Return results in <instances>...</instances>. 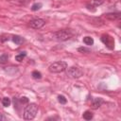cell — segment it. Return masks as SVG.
<instances>
[{
    "label": "cell",
    "mask_w": 121,
    "mask_h": 121,
    "mask_svg": "<svg viewBox=\"0 0 121 121\" xmlns=\"http://www.w3.org/2000/svg\"><path fill=\"white\" fill-rule=\"evenodd\" d=\"M42 7H43V4H42V3H35V4H33V5L31 6V10L37 11V10H39Z\"/></svg>",
    "instance_id": "15"
},
{
    "label": "cell",
    "mask_w": 121,
    "mask_h": 121,
    "mask_svg": "<svg viewBox=\"0 0 121 121\" xmlns=\"http://www.w3.org/2000/svg\"><path fill=\"white\" fill-rule=\"evenodd\" d=\"M101 41L107 47H109L110 49H113V47H114V40H113V38L112 36H110L109 34H103L101 36Z\"/></svg>",
    "instance_id": "5"
},
{
    "label": "cell",
    "mask_w": 121,
    "mask_h": 121,
    "mask_svg": "<svg viewBox=\"0 0 121 121\" xmlns=\"http://www.w3.org/2000/svg\"><path fill=\"white\" fill-rule=\"evenodd\" d=\"M8 60H9V55L8 54H2L0 56V63L1 64L6 63L8 61Z\"/></svg>",
    "instance_id": "16"
},
{
    "label": "cell",
    "mask_w": 121,
    "mask_h": 121,
    "mask_svg": "<svg viewBox=\"0 0 121 121\" xmlns=\"http://www.w3.org/2000/svg\"><path fill=\"white\" fill-rule=\"evenodd\" d=\"M10 103H11V101H10V99L9 97H4L2 99V104H3L4 107H9L10 105Z\"/></svg>",
    "instance_id": "17"
},
{
    "label": "cell",
    "mask_w": 121,
    "mask_h": 121,
    "mask_svg": "<svg viewBox=\"0 0 121 121\" xmlns=\"http://www.w3.org/2000/svg\"><path fill=\"white\" fill-rule=\"evenodd\" d=\"M120 12H110V13H106L104 14V17L108 20H111V21H115V20H118L120 19Z\"/></svg>",
    "instance_id": "7"
},
{
    "label": "cell",
    "mask_w": 121,
    "mask_h": 121,
    "mask_svg": "<svg viewBox=\"0 0 121 121\" xmlns=\"http://www.w3.org/2000/svg\"><path fill=\"white\" fill-rule=\"evenodd\" d=\"M103 3H104V0H92L90 5H88V6H91L92 8H95V7H98V6L102 5Z\"/></svg>",
    "instance_id": "10"
},
{
    "label": "cell",
    "mask_w": 121,
    "mask_h": 121,
    "mask_svg": "<svg viewBox=\"0 0 121 121\" xmlns=\"http://www.w3.org/2000/svg\"><path fill=\"white\" fill-rule=\"evenodd\" d=\"M28 98L26 97V96H22V97H20V102L22 103V104H26V103H28Z\"/></svg>",
    "instance_id": "20"
},
{
    "label": "cell",
    "mask_w": 121,
    "mask_h": 121,
    "mask_svg": "<svg viewBox=\"0 0 121 121\" xmlns=\"http://www.w3.org/2000/svg\"><path fill=\"white\" fill-rule=\"evenodd\" d=\"M83 43H84L85 44H87V45H92V44L94 43V39H93L92 37H89V36L84 37V38H83Z\"/></svg>",
    "instance_id": "11"
},
{
    "label": "cell",
    "mask_w": 121,
    "mask_h": 121,
    "mask_svg": "<svg viewBox=\"0 0 121 121\" xmlns=\"http://www.w3.org/2000/svg\"><path fill=\"white\" fill-rule=\"evenodd\" d=\"M38 112V106L35 103H30L27 105L24 110V119L26 120H32L35 118L36 114Z\"/></svg>",
    "instance_id": "1"
},
{
    "label": "cell",
    "mask_w": 121,
    "mask_h": 121,
    "mask_svg": "<svg viewBox=\"0 0 121 121\" xmlns=\"http://www.w3.org/2000/svg\"><path fill=\"white\" fill-rule=\"evenodd\" d=\"M12 42H13L15 44H21V43L24 42V39H23L21 36L15 35V36L12 37Z\"/></svg>",
    "instance_id": "9"
},
{
    "label": "cell",
    "mask_w": 121,
    "mask_h": 121,
    "mask_svg": "<svg viewBox=\"0 0 121 121\" xmlns=\"http://www.w3.org/2000/svg\"><path fill=\"white\" fill-rule=\"evenodd\" d=\"M72 36H73V33L70 30H66V29L59 30V31H57L53 34L54 39H56L57 41H60V42L67 41L70 38H72Z\"/></svg>",
    "instance_id": "3"
},
{
    "label": "cell",
    "mask_w": 121,
    "mask_h": 121,
    "mask_svg": "<svg viewBox=\"0 0 121 121\" xmlns=\"http://www.w3.org/2000/svg\"><path fill=\"white\" fill-rule=\"evenodd\" d=\"M44 24H45L44 20L38 18V19L31 20V21L29 22V26H30L31 28H33V29H40V28H42V27L44 26Z\"/></svg>",
    "instance_id": "6"
},
{
    "label": "cell",
    "mask_w": 121,
    "mask_h": 121,
    "mask_svg": "<svg viewBox=\"0 0 121 121\" xmlns=\"http://www.w3.org/2000/svg\"><path fill=\"white\" fill-rule=\"evenodd\" d=\"M67 68V63L65 61H56V62H53L49 67H48V70L49 72L51 73H61L63 71H65Z\"/></svg>",
    "instance_id": "2"
},
{
    "label": "cell",
    "mask_w": 121,
    "mask_h": 121,
    "mask_svg": "<svg viewBox=\"0 0 121 121\" xmlns=\"http://www.w3.org/2000/svg\"><path fill=\"white\" fill-rule=\"evenodd\" d=\"M8 118L3 114V113H0V121H5V120H7Z\"/></svg>",
    "instance_id": "21"
},
{
    "label": "cell",
    "mask_w": 121,
    "mask_h": 121,
    "mask_svg": "<svg viewBox=\"0 0 121 121\" xmlns=\"http://www.w3.org/2000/svg\"><path fill=\"white\" fill-rule=\"evenodd\" d=\"M67 75L70 76L71 78H80L82 75H83V71L80 67L78 66H72L68 69L67 71Z\"/></svg>",
    "instance_id": "4"
},
{
    "label": "cell",
    "mask_w": 121,
    "mask_h": 121,
    "mask_svg": "<svg viewBox=\"0 0 121 121\" xmlns=\"http://www.w3.org/2000/svg\"><path fill=\"white\" fill-rule=\"evenodd\" d=\"M26 56V52H21L20 54H18V55H16L15 56V60H17V61H22L24 59H25V57Z\"/></svg>",
    "instance_id": "12"
},
{
    "label": "cell",
    "mask_w": 121,
    "mask_h": 121,
    "mask_svg": "<svg viewBox=\"0 0 121 121\" xmlns=\"http://www.w3.org/2000/svg\"><path fill=\"white\" fill-rule=\"evenodd\" d=\"M31 76H32V78H33L34 79H40V78H42L41 72H39V71H37V70L33 71V72L31 73Z\"/></svg>",
    "instance_id": "14"
},
{
    "label": "cell",
    "mask_w": 121,
    "mask_h": 121,
    "mask_svg": "<svg viewBox=\"0 0 121 121\" xmlns=\"http://www.w3.org/2000/svg\"><path fill=\"white\" fill-rule=\"evenodd\" d=\"M58 101H59L60 104H65V103L67 102V99L65 98V96L60 95H58Z\"/></svg>",
    "instance_id": "18"
},
{
    "label": "cell",
    "mask_w": 121,
    "mask_h": 121,
    "mask_svg": "<svg viewBox=\"0 0 121 121\" xmlns=\"http://www.w3.org/2000/svg\"><path fill=\"white\" fill-rule=\"evenodd\" d=\"M103 103H104V100H103L101 97H95V98H94L93 101H92V108H93L94 110H96V109H98Z\"/></svg>",
    "instance_id": "8"
},
{
    "label": "cell",
    "mask_w": 121,
    "mask_h": 121,
    "mask_svg": "<svg viewBox=\"0 0 121 121\" xmlns=\"http://www.w3.org/2000/svg\"><path fill=\"white\" fill-rule=\"evenodd\" d=\"M82 117L85 119V120H91L93 118V113L90 112V111H86L84 112V113L82 114Z\"/></svg>",
    "instance_id": "13"
},
{
    "label": "cell",
    "mask_w": 121,
    "mask_h": 121,
    "mask_svg": "<svg viewBox=\"0 0 121 121\" xmlns=\"http://www.w3.org/2000/svg\"><path fill=\"white\" fill-rule=\"evenodd\" d=\"M78 52H80V53H90L91 52V50L89 49V48H86V47H79L78 49Z\"/></svg>",
    "instance_id": "19"
}]
</instances>
